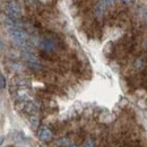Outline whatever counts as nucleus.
<instances>
[{
	"label": "nucleus",
	"instance_id": "39448f33",
	"mask_svg": "<svg viewBox=\"0 0 147 147\" xmlns=\"http://www.w3.org/2000/svg\"><path fill=\"white\" fill-rule=\"evenodd\" d=\"M55 145L59 147H68L71 145V139L69 137H61V138L57 139Z\"/></svg>",
	"mask_w": 147,
	"mask_h": 147
},
{
	"label": "nucleus",
	"instance_id": "2eb2a0df",
	"mask_svg": "<svg viewBox=\"0 0 147 147\" xmlns=\"http://www.w3.org/2000/svg\"><path fill=\"white\" fill-rule=\"evenodd\" d=\"M68 147H77L76 145H70V146H68Z\"/></svg>",
	"mask_w": 147,
	"mask_h": 147
},
{
	"label": "nucleus",
	"instance_id": "0eeeda50",
	"mask_svg": "<svg viewBox=\"0 0 147 147\" xmlns=\"http://www.w3.org/2000/svg\"><path fill=\"white\" fill-rule=\"evenodd\" d=\"M30 125L32 126V128H37V126H38V118H37V115H31L30 117Z\"/></svg>",
	"mask_w": 147,
	"mask_h": 147
},
{
	"label": "nucleus",
	"instance_id": "6e6552de",
	"mask_svg": "<svg viewBox=\"0 0 147 147\" xmlns=\"http://www.w3.org/2000/svg\"><path fill=\"white\" fill-rule=\"evenodd\" d=\"M6 85H7V83H6V78H5V76H3L2 74L0 73V88H1V90L6 88Z\"/></svg>",
	"mask_w": 147,
	"mask_h": 147
},
{
	"label": "nucleus",
	"instance_id": "9d476101",
	"mask_svg": "<svg viewBox=\"0 0 147 147\" xmlns=\"http://www.w3.org/2000/svg\"><path fill=\"white\" fill-rule=\"evenodd\" d=\"M136 66H137L138 68H143V67H144V61H143L142 59H138L137 62H136Z\"/></svg>",
	"mask_w": 147,
	"mask_h": 147
},
{
	"label": "nucleus",
	"instance_id": "1a4fd4ad",
	"mask_svg": "<svg viewBox=\"0 0 147 147\" xmlns=\"http://www.w3.org/2000/svg\"><path fill=\"white\" fill-rule=\"evenodd\" d=\"M83 147H95V144H94V140L91 139V138H88V139H86V142L84 143V145Z\"/></svg>",
	"mask_w": 147,
	"mask_h": 147
},
{
	"label": "nucleus",
	"instance_id": "20e7f679",
	"mask_svg": "<svg viewBox=\"0 0 147 147\" xmlns=\"http://www.w3.org/2000/svg\"><path fill=\"white\" fill-rule=\"evenodd\" d=\"M105 10H107V3L103 1V0H101L96 6H95V16L96 17H102L103 15H104V13H105Z\"/></svg>",
	"mask_w": 147,
	"mask_h": 147
},
{
	"label": "nucleus",
	"instance_id": "423d86ee",
	"mask_svg": "<svg viewBox=\"0 0 147 147\" xmlns=\"http://www.w3.org/2000/svg\"><path fill=\"white\" fill-rule=\"evenodd\" d=\"M40 44H41V47H42L45 51H52V50L55 49V45H53L52 42L49 41V40H42V41L40 42Z\"/></svg>",
	"mask_w": 147,
	"mask_h": 147
},
{
	"label": "nucleus",
	"instance_id": "f8f14e48",
	"mask_svg": "<svg viewBox=\"0 0 147 147\" xmlns=\"http://www.w3.org/2000/svg\"><path fill=\"white\" fill-rule=\"evenodd\" d=\"M7 1H8V2H10V3H16V1H17V0H7Z\"/></svg>",
	"mask_w": 147,
	"mask_h": 147
},
{
	"label": "nucleus",
	"instance_id": "7ed1b4c3",
	"mask_svg": "<svg viewBox=\"0 0 147 147\" xmlns=\"http://www.w3.org/2000/svg\"><path fill=\"white\" fill-rule=\"evenodd\" d=\"M37 136H38L41 142H50L52 139V131L48 127L43 126V127H41V128L38 129Z\"/></svg>",
	"mask_w": 147,
	"mask_h": 147
},
{
	"label": "nucleus",
	"instance_id": "f03ea898",
	"mask_svg": "<svg viewBox=\"0 0 147 147\" xmlns=\"http://www.w3.org/2000/svg\"><path fill=\"white\" fill-rule=\"evenodd\" d=\"M22 105L23 111H25L30 115H36L38 112V105L33 101H26V102H19Z\"/></svg>",
	"mask_w": 147,
	"mask_h": 147
},
{
	"label": "nucleus",
	"instance_id": "ddd939ff",
	"mask_svg": "<svg viewBox=\"0 0 147 147\" xmlns=\"http://www.w3.org/2000/svg\"><path fill=\"white\" fill-rule=\"evenodd\" d=\"M5 140V137H0V145L2 144V142Z\"/></svg>",
	"mask_w": 147,
	"mask_h": 147
},
{
	"label": "nucleus",
	"instance_id": "4468645a",
	"mask_svg": "<svg viewBox=\"0 0 147 147\" xmlns=\"http://www.w3.org/2000/svg\"><path fill=\"white\" fill-rule=\"evenodd\" d=\"M122 1H123V2H125V3H129V2H130V1H131V0H122Z\"/></svg>",
	"mask_w": 147,
	"mask_h": 147
},
{
	"label": "nucleus",
	"instance_id": "f257e3e1",
	"mask_svg": "<svg viewBox=\"0 0 147 147\" xmlns=\"http://www.w3.org/2000/svg\"><path fill=\"white\" fill-rule=\"evenodd\" d=\"M3 11H5V16L13 19H18L22 14L18 6L16 3H10V2L3 6Z\"/></svg>",
	"mask_w": 147,
	"mask_h": 147
},
{
	"label": "nucleus",
	"instance_id": "9b49d317",
	"mask_svg": "<svg viewBox=\"0 0 147 147\" xmlns=\"http://www.w3.org/2000/svg\"><path fill=\"white\" fill-rule=\"evenodd\" d=\"M144 17L147 19V8L145 9V10H144Z\"/></svg>",
	"mask_w": 147,
	"mask_h": 147
}]
</instances>
